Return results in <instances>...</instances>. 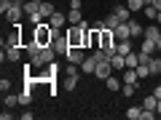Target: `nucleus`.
Masks as SVG:
<instances>
[{
    "label": "nucleus",
    "mask_w": 161,
    "mask_h": 120,
    "mask_svg": "<svg viewBox=\"0 0 161 120\" xmlns=\"http://www.w3.org/2000/svg\"><path fill=\"white\" fill-rule=\"evenodd\" d=\"M32 35H35V43H40V46H51L57 29H54L51 24H48V19H46V22H40L38 27H32Z\"/></svg>",
    "instance_id": "f257e3e1"
},
{
    "label": "nucleus",
    "mask_w": 161,
    "mask_h": 120,
    "mask_svg": "<svg viewBox=\"0 0 161 120\" xmlns=\"http://www.w3.org/2000/svg\"><path fill=\"white\" fill-rule=\"evenodd\" d=\"M22 16H24V6H22V3H11V8L6 11V22L19 24V22H22Z\"/></svg>",
    "instance_id": "f03ea898"
},
{
    "label": "nucleus",
    "mask_w": 161,
    "mask_h": 120,
    "mask_svg": "<svg viewBox=\"0 0 161 120\" xmlns=\"http://www.w3.org/2000/svg\"><path fill=\"white\" fill-rule=\"evenodd\" d=\"M64 56H67V64H78V67H80V64H83V59H86L89 53L83 51V48H73V46H70Z\"/></svg>",
    "instance_id": "7ed1b4c3"
},
{
    "label": "nucleus",
    "mask_w": 161,
    "mask_h": 120,
    "mask_svg": "<svg viewBox=\"0 0 161 120\" xmlns=\"http://www.w3.org/2000/svg\"><path fill=\"white\" fill-rule=\"evenodd\" d=\"M51 46H54V51H57V53H67V48H70V43H67V35L57 29V35H54V43H51Z\"/></svg>",
    "instance_id": "20e7f679"
},
{
    "label": "nucleus",
    "mask_w": 161,
    "mask_h": 120,
    "mask_svg": "<svg viewBox=\"0 0 161 120\" xmlns=\"http://www.w3.org/2000/svg\"><path fill=\"white\" fill-rule=\"evenodd\" d=\"M94 75H97L99 80H108L110 75H113V64H110V59H105V62H99V64H97V72H94Z\"/></svg>",
    "instance_id": "39448f33"
},
{
    "label": "nucleus",
    "mask_w": 161,
    "mask_h": 120,
    "mask_svg": "<svg viewBox=\"0 0 161 120\" xmlns=\"http://www.w3.org/2000/svg\"><path fill=\"white\" fill-rule=\"evenodd\" d=\"M115 32V40H126V38H132V29H129V22H121L118 27L113 29Z\"/></svg>",
    "instance_id": "423d86ee"
},
{
    "label": "nucleus",
    "mask_w": 161,
    "mask_h": 120,
    "mask_svg": "<svg viewBox=\"0 0 161 120\" xmlns=\"http://www.w3.org/2000/svg\"><path fill=\"white\" fill-rule=\"evenodd\" d=\"M97 59H94V56H86V59H83V64H80V72H86V75H94V72H97Z\"/></svg>",
    "instance_id": "0eeeda50"
},
{
    "label": "nucleus",
    "mask_w": 161,
    "mask_h": 120,
    "mask_svg": "<svg viewBox=\"0 0 161 120\" xmlns=\"http://www.w3.org/2000/svg\"><path fill=\"white\" fill-rule=\"evenodd\" d=\"M121 80H124V83H132V86H140L137 69H132V67H126V69H124V75H121Z\"/></svg>",
    "instance_id": "6e6552de"
},
{
    "label": "nucleus",
    "mask_w": 161,
    "mask_h": 120,
    "mask_svg": "<svg viewBox=\"0 0 161 120\" xmlns=\"http://www.w3.org/2000/svg\"><path fill=\"white\" fill-rule=\"evenodd\" d=\"M48 24H51L54 29H59V27H64V24H67V13H62V11H57V13H54L51 19H48Z\"/></svg>",
    "instance_id": "1a4fd4ad"
},
{
    "label": "nucleus",
    "mask_w": 161,
    "mask_h": 120,
    "mask_svg": "<svg viewBox=\"0 0 161 120\" xmlns=\"http://www.w3.org/2000/svg\"><path fill=\"white\" fill-rule=\"evenodd\" d=\"M6 59L8 62H19L22 59V46H6Z\"/></svg>",
    "instance_id": "9d476101"
},
{
    "label": "nucleus",
    "mask_w": 161,
    "mask_h": 120,
    "mask_svg": "<svg viewBox=\"0 0 161 120\" xmlns=\"http://www.w3.org/2000/svg\"><path fill=\"white\" fill-rule=\"evenodd\" d=\"M40 3H43V0H24V3H22V6H24V13H27V16L38 13V11H40Z\"/></svg>",
    "instance_id": "9b49d317"
},
{
    "label": "nucleus",
    "mask_w": 161,
    "mask_h": 120,
    "mask_svg": "<svg viewBox=\"0 0 161 120\" xmlns=\"http://www.w3.org/2000/svg\"><path fill=\"white\" fill-rule=\"evenodd\" d=\"M30 102H32V86H30V83H24L22 93H19V104H24V107H27Z\"/></svg>",
    "instance_id": "f8f14e48"
},
{
    "label": "nucleus",
    "mask_w": 161,
    "mask_h": 120,
    "mask_svg": "<svg viewBox=\"0 0 161 120\" xmlns=\"http://www.w3.org/2000/svg\"><path fill=\"white\" fill-rule=\"evenodd\" d=\"M142 38H148V40H158L161 38V27L158 24H150V27H145V35Z\"/></svg>",
    "instance_id": "ddd939ff"
},
{
    "label": "nucleus",
    "mask_w": 161,
    "mask_h": 120,
    "mask_svg": "<svg viewBox=\"0 0 161 120\" xmlns=\"http://www.w3.org/2000/svg\"><path fill=\"white\" fill-rule=\"evenodd\" d=\"M80 22H83L80 8H70V11H67V24H80Z\"/></svg>",
    "instance_id": "4468645a"
},
{
    "label": "nucleus",
    "mask_w": 161,
    "mask_h": 120,
    "mask_svg": "<svg viewBox=\"0 0 161 120\" xmlns=\"http://www.w3.org/2000/svg\"><path fill=\"white\" fill-rule=\"evenodd\" d=\"M40 13H43V19H51L54 13H57V8L51 6V0H43V3H40Z\"/></svg>",
    "instance_id": "2eb2a0df"
},
{
    "label": "nucleus",
    "mask_w": 161,
    "mask_h": 120,
    "mask_svg": "<svg viewBox=\"0 0 161 120\" xmlns=\"http://www.w3.org/2000/svg\"><path fill=\"white\" fill-rule=\"evenodd\" d=\"M134 51V46H132V38H126V40H118V53L121 56H126V53H132Z\"/></svg>",
    "instance_id": "dca6fc26"
},
{
    "label": "nucleus",
    "mask_w": 161,
    "mask_h": 120,
    "mask_svg": "<svg viewBox=\"0 0 161 120\" xmlns=\"http://www.w3.org/2000/svg\"><path fill=\"white\" fill-rule=\"evenodd\" d=\"M153 51H158V48H156V40H148V38H145V40H142V46H140V53H148V56H153Z\"/></svg>",
    "instance_id": "f3484780"
},
{
    "label": "nucleus",
    "mask_w": 161,
    "mask_h": 120,
    "mask_svg": "<svg viewBox=\"0 0 161 120\" xmlns=\"http://www.w3.org/2000/svg\"><path fill=\"white\" fill-rule=\"evenodd\" d=\"M113 13L121 19V22H129V16H132V11H129V6H115Z\"/></svg>",
    "instance_id": "a211bd4d"
},
{
    "label": "nucleus",
    "mask_w": 161,
    "mask_h": 120,
    "mask_svg": "<svg viewBox=\"0 0 161 120\" xmlns=\"http://www.w3.org/2000/svg\"><path fill=\"white\" fill-rule=\"evenodd\" d=\"M156 107H158V99H156V93H148V96L142 99V109H153V112H156Z\"/></svg>",
    "instance_id": "6ab92c4d"
},
{
    "label": "nucleus",
    "mask_w": 161,
    "mask_h": 120,
    "mask_svg": "<svg viewBox=\"0 0 161 120\" xmlns=\"http://www.w3.org/2000/svg\"><path fill=\"white\" fill-rule=\"evenodd\" d=\"M105 86H108V91H121V86H124V80H118L115 75H110V78L105 80Z\"/></svg>",
    "instance_id": "aec40b11"
},
{
    "label": "nucleus",
    "mask_w": 161,
    "mask_h": 120,
    "mask_svg": "<svg viewBox=\"0 0 161 120\" xmlns=\"http://www.w3.org/2000/svg\"><path fill=\"white\" fill-rule=\"evenodd\" d=\"M110 64H113V69H126V59L121 56V53H113L110 56Z\"/></svg>",
    "instance_id": "412c9836"
},
{
    "label": "nucleus",
    "mask_w": 161,
    "mask_h": 120,
    "mask_svg": "<svg viewBox=\"0 0 161 120\" xmlns=\"http://www.w3.org/2000/svg\"><path fill=\"white\" fill-rule=\"evenodd\" d=\"M129 29H132V38H142V35H145V27L137 24L134 19H129Z\"/></svg>",
    "instance_id": "4be33fe9"
},
{
    "label": "nucleus",
    "mask_w": 161,
    "mask_h": 120,
    "mask_svg": "<svg viewBox=\"0 0 161 120\" xmlns=\"http://www.w3.org/2000/svg\"><path fill=\"white\" fill-rule=\"evenodd\" d=\"M134 69H137V78H140V80H142V78H148V75H153V72H150V64H148V62H140Z\"/></svg>",
    "instance_id": "5701e85b"
},
{
    "label": "nucleus",
    "mask_w": 161,
    "mask_h": 120,
    "mask_svg": "<svg viewBox=\"0 0 161 120\" xmlns=\"http://www.w3.org/2000/svg\"><path fill=\"white\" fill-rule=\"evenodd\" d=\"M150 72L153 75H161V56H150Z\"/></svg>",
    "instance_id": "b1692460"
},
{
    "label": "nucleus",
    "mask_w": 161,
    "mask_h": 120,
    "mask_svg": "<svg viewBox=\"0 0 161 120\" xmlns=\"http://www.w3.org/2000/svg\"><path fill=\"white\" fill-rule=\"evenodd\" d=\"M126 6H129V11H132V13H137V11H142V8H145V0H126Z\"/></svg>",
    "instance_id": "393cba45"
},
{
    "label": "nucleus",
    "mask_w": 161,
    "mask_h": 120,
    "mask_svg": "<svg viewBox=\"0 0 161 120\" xmlns=\"http://www.w3.org/2000/svg\"><path fill=\"white\" fill-rule=\"evenodd\" d=\"M126 118L129 120H140V118H142V107H129L126 109Z\"/></svg>",
    "instance_id": "a878e982"
},
{
    "label": "nucleus",
    "mask_w": 161,
    "mask_h": 120,
    "mask_svg": "<svg viewBox=\"0 0 161 120\" xmlns=\"http://www.w3.org/2000/svg\"><path fill=\"white\" fill-rule=\"evenodd\" d=\"M124 59H126V67H132V69L140 64V53H134V51H132V53H126Z\"/></svg>",
    "instance_id": "bb28decb"
},
{
    "label": "nucleus",
    "mask_w": 161,
    "mask_h": 120,
    "mask_svg": "<svg viewBox=\"0 0 161 120\" xmlns=\"http://www.w3.org/2000/svg\"><path fill=\"white\" fill-rule=\"evenodd\" d=\"M3 102H6V107H16L19 96H16V93H3Z\"/></svg>",
    "instance_id": "cd10ccee"
},
{
    "label": "nucleus",
    "mask_w": 161,
    "mask_h": 120,
    "mask_svg": "<svg viewBox=\"0 0 161 120\" xmlns=\"http://www.w3.org/2000/svg\"><path fill=\"white\" fill-rule=\"evenodd\" d=\"M142 13L150 19V22H156V16H158V8H156V6H145V8H142Z\"/></svg>",
    "instance_id": "c85d7f7f"
},
{
    "label": "nucleus",
    "mask_w": 161,
    "mask_h": 120,
    "mask_svg": "<svg viewBox=\"0 0 161 120\" xmlns=\"http://www.w3.org/2000/svg\"><path fill=\"white\" fill-rule=\"evenodd\" d=\"M118 24H121V19L115 16V13H110V16L105 19V27H108V29H115V27H118Z\"/></svg>",
    "instance_id": "c756f323"
},
{
    "label": "nucleus",
    "mask_w": 161,
    "mask_h": 120,
    "mask_svg": "<svg viewBox=\"0 0 161 120\" xmlns=\"http://www.w3.org/2000/svg\"><path fill=\"white\" fill-rule=\"evenodd\" d=\"M92 29H97V32H102V29H108V27H105V19H99V22H92Z\"/></svg>",
    "instance_id": "7c9ffc66"
},
{
    "label": "nucleus",
    "mask_w": 161,
    "mask_h": 120,
    "mask_svg": "<svg viewBox=\"0 0 161 120\" xmlns=\"http://www.w3.org/2000/svg\"><path fill=\"white\" fill-rule=\"evenodd\" d=\"M156 115L158 112H153V109H142V120H156Z\"/></svg>",
    "instance_id": "2f4dec72"
},
{
    "label": "nucleus",
    "mask_w": 161,
    "mask_h": 120,
    "mask_svg": "<svg viewBox=\"0 0 161 120\" xmlns=\"http://www.w3.org/2000/svg\"><path fill=\"white\" fill-rule=\"evenodd\" d=\"M0 91L8 93V91H11V83H8V80H0Z\"/></svg>",
    "instance_id": "473e14b6"
},
{
    "label": "nucleus",
    "mask_w": 161,
    "mask_h": 120,
    "mask_svg": "<svg viewBox=\"0 0 161 120\" xmlns=\"http://www.w3.org/2000/svg\"><path fill=\"white\" fill-rule=\"evenodd\" d=\"M80 6H83L80 0H70V8H80Z\"/></svg>",
    "instance_id": "72a5a7b5"
},
{
    "label": "nucleus",
    "mask_w": 161,
    "mask_h": 120,
    "mask_svg": "<svg viewBox=\"0 0 161 120\" xmlns=\"http://www.w3.org/2000/svg\"><path fill=\"white\" fill-rule=\"evenodd\" d=\"M153 93H156V99H161V86H156V88H153Z\"/></svg>",
    "instance_id": "f704fd0d"
},
{
    "label": "nucleus",
    "mask_w": 161,
    "mask_h": 120,
    "mask_svg": "<svg viewBox=\"0 0 161 120\" xmlns=\"http://www.w3.org/2000/svg\"><path fill=\"white\" fill-rule=\"evenodd\" d=\"M150 6H156V8H158V11H161V0H153V3H150Z\"/></svg>",
    "instance_id": "c9c22d12"
},
{
    "label": "nucleus",
    "mask_w": 161,
    "mask_h": 120,
    "mask_svg": "<svg viewBox=\"0 0 161 120\" xmlns=\"http://www.w3.org/2000/svg\"><path fill=\"white\" fill-rule=\"evenodd\" d=\"M156 24H158V27H161V11H158V16H156Z\"/></svg>",
    "instance_id": "e433bc0d"
},
{
    "label": "nucleus",
    "mask_w": 161,
    "mask_h": 120,
    "mask_svg": "<svg viewBox=\"0 0 161 120\" xmlns=\"http://www.w3.org/2000/svg\"><path fill=\"white\" fill-rule=\"evenodd\" d=\"M156 48H158V51H161V38H158V40H156Z\"/></svg>",
    "instance_id": "4c0bfd02"
},
{
    "label": "nucleus",
    "mask_w": 161,
    "mask_h": 120,
    "mask_svg": "<svg viewBox=\"0 0 161 120\" xmlns=\"http://www.w3.org/2000/svg\"><path fill=\"white\" fill-rule=\"evenodd\" d=\"M156 112H158V115H161V99H158V107H156Z\"/></svg>",
    "instance_id": "58836bf2"
},
{
    "label": "nucleus",
    "mask_w": 161,
    "mask_h": 120,
    "mask_svg": "<svg viewBox=\"0 0 161 120\" xmlns=\"http://www.w3.org/2000/svg\"><path fill=\"white\" fill-rule=\"evenodd\" d=\"M14 3H24V0H14Z\"/></svg>",
    "instance_id": "ea45409f"
}]
</instances>
